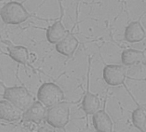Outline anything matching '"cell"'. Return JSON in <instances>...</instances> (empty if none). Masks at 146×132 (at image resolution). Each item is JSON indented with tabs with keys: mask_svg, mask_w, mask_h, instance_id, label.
Returning <instances> with one entry per match:
<instances>
[{
	"mask_svg": "<svg viewBox=\"0 0 146 132\" xmlns=\"http://www.w3.org/2000/svg\"><path fill=\"white\" fill-rule=\"evenodd\" d=\"M4 88L3 97L21 112H25L33 103V97L23 86L7 87L0 81Z\"/></svg>",
	"mask_w": 146,
	"mask_h": 132,
	"instance_id": "obj_1",
	"label": "cell"
},
{
	"mask_svg": "<svg viewBox=\"0 0 146 132\" xmlns=\"http://www.w3.org/2000/svg\"><path fill=\"white\" fill-rule=\"evenodd\" d=\"M0 16L5 24L18 25L27 20L31 14L21 3L18 1H10L0 10Z\"/></svg>",
	"mask_w": 146,
	"mask_h": 132,
	"instance_id": "obj_2",
	"label": "cell"
},
{
	"mask_svg": "<svg viewBox=\"0 0 146 132\" xmlns=\"http://www.w3.org/2000/svg\"><path fill=\"white\" fill-rule=\"evenodd\" d=\"M70 104L68 102H61L50 107L46 113V121L54 128H64L69 121Z\"/></svg>",
	"mask_w": 146,
	"mask_h": 132,
	"instance_id": "obj_3",
	"label": "cell"
},
{
	"mask_svg": "<svg viewBox=\"0 0 146 132\" xmlns=\"http://www.w3.org/2000/svg\"><path fill=\"white\" fill-rule=\"evenodd\" d=\"M37 98L43 106L50 108L60 103L64 99L61 88L54 82H45L39 88Z\"/></svg>",
	"mask_w": 146,
	"mask_h": 132,
	"instance_id": "obj_4",
	"label": "cell"
},
{
	"mask_svg": "<svg viewBox=\"0 0 146 132\" xmlns=\"http://www.w3.org/2000/svg\"><path fill=\"white\" fill-rule=\"evenodd\" d=\"M126 77V69L121 65H108L103 70V78L107 84L110 86L122 84Z\"/></svg>",
	"mask_w": 146,
	"mask_h": 132,
	"instance_id": "obj_5",
	"label": "cell"
},
{
	"mask_svg": "<svg viewBox=\"0 0 146 132\" xmlns=\"http://www.w3.org/2000/svg\"><path fill=\"white\" fill-rule=\"evenodd\" d=\"M46 113L45 107L40 102L36 101L23 112L21 118L25 123H33L38 124L45 119Z\"/></svg>",
	"mask_w": 146,
	"mask_h": 132,
	"instance_id": "obj_6",
	"label": "cell"
},
{
	"mask_svg": "<svg viewBox=\"0 0 146 132\" xmlns=\"http://www.w3.org/2000/svg\"><path fill=\"white\" fill-rule=\"evenodd\" d=\"M2 43L7 45L9 56L14 61L19 64L26 65L29 59V53L27 48L23 46L14 45L9 40H2Z\"/></svg>",
	"mask_w": 146,
	"mask_h": 132,
	"instance_id": "obj_7",
	"label": "cell"
},
{
	"mask_svg": "<svg viewBox=\"0 0 146 132\" xmlns=\"http://www.w3.org/2000/svg\"><path fill=\"white\" fill-rule=\"evenodd\" d=\"M22 112L6 100H0V119L9 123L16 122L21 119Z\"/></svg>",
	"mask_w": 146,
	"mask_h": 132,
	"instance_id": "obj_8",
	"label": "cell"
},
{
	"mask_svg": "<svg viewBox=\"0 0 146 132\" xmlns=\"http://www.w3.org/2000/svg\"><path fill=\"white\" fill-rule=\"evenodd\" d=\"M62 16L63 12L62 14H61L60 20L55 22L52 26H49L46 32V38L48 42L51 44L58 43L69 34V32L65 29L62 23Z\"/></svg>",
	"mask_w": 146,
	"mask_h": 132,
	"instance_id": "obj_9",
	"label": "cell"
},
{
	"mask_svg": "<svg viewBox=\"0 0 146 132\" xmlns=\"http://www.w3.org/2000/svg\"><path fill=\"white\" fill-rule=\"evenodd\" d=\"M92 124L97 132H113V122L104 110L97 111L93 114Z\"/></svg>",
	"mask_w": 146,
	"mask_h": 132,
	"instance_id": "obj_10",
	"label": "cell"
},
{
	"mask_svg": "<svg viewBox=\"0 0 146 132\" xmlns=\"http://www.w3.org/2000/svg\"><path fill=\"white\" fill-rule=\"evenodd\" d=\"M125 40L129 43H138L145 38V32L140 21H133L126 27L124 32Z\"/></svg>",
	"mask_w": 146,
	"mask_h": 132,
	"instance_id": "obj_11",
	"label": "cell"
},
{
	"mask_svg": "<svg viewBox=\"0 0 146 132\" xmlns=\"http://www.w3.org/2000/svg\"><path fill=\"white\" fill-rule=\"evenodd\" d=\"M79 41L72 34H68L66 37L56 45L57 52L66 57H71L77 49Z\"/></svg>",
	"mask_w": 146,
	"mask_h": 132,
	"instance_id": "obj_12",
	"label": "cell"
},
{
	"mask_svg": "<svg viewBox=\"0 0 146 132\" xmlns=\"http://www.w3.org/2000/svg\"><path fill=\"white\" fill-rule=\"evenodd\" d=\"M89 79L88 77L87 92L83 99L82 105V109L84 110L85 113L87 115H92L98 110L100 106V102L99 98L96 95L89 92Z\"/></svg>",
	"mask_w": 146,
	"mask_h": 132,
	"instance_id": "obj_13",
	"label": "cell"
},
{
	"mask_svg": "<svg viewBox=\"0 0 146 132\" xmlns=\"http://www.w3.org/2000/svg\"><path fill=\"white\" fill-rule=\"evenodd\" d=\"M144 55L142 51L127 49L121 53V60L123 65L131 66L137 63H140L143 59Z\"/></svg>",
	"mask_w": 146,
	"mask_h": 132,
	"instance_id": "obj_14",
	"label": "cell"
},
{
	"mask_svg": "<svg viewBox=\"0 0 146 132\" xmlns=\"http://www.w3.org/2000/svg\"><path fill=\"white\" fill-rule=\"evenodd\" d=\"M145 109L143 108H138L132 114V121L136 128L141 132H145Z\"/></svg>",
	"mask_w": 146,
	"mask_h": 132,
	"instance_id": "obj_15",
	"label": "cell"
},
{
	"mask_svg": "<svg viewBox=\"0 0 146 132\" xmlns=\"http://www.w3.org/2000/svg\"><path fill=\"white\" fill-rule=\"evenodd\" d=\"M36 132H56L54 129L48 125H45L40 127Z\"/></svg>",
	"mask_w": 146,
	"mask_h": 132,
	"instance_id": "obj_16",
	"label": "cell"
}]
</instances>
